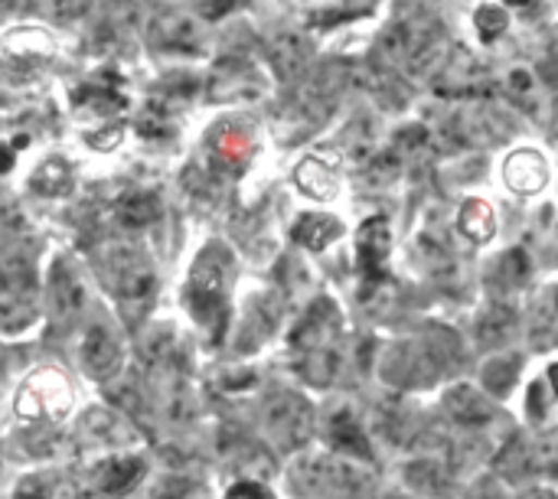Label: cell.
I'll return each instance as SVG.
<instances>
[{"label":"cell","mask_w":558,"mask_h":499,"mask_svg":"<svg viewBox=\"0 0 558 499\" xmlns=\"http://www.w3.org/2000/svg\"><path fill=\"white\" fill-rule=\"evenodd\" d=\"M294 180H298V186H301L307 196H314V199H333L337 190H340L337 173H333L324 160H317V157H307V160L298 167Z\"/></svg>","instance_id":"e0dca14e"},{"label":"cell","mask_w":558,"mask_h":499,"mask_svg":"<svg viewBox=\"0 0 558 499\" xmlns=\"http://www.w3.org/2000/svg\"><path fill=\"white\" fill-rule=\"evenodd\" d=\"M144 477V461L141 458H111L92 474V487L98 497H121L137 487Z\"/></svg>","instance_id":"4fadbf2b"},{"label":"cell","mask_w":558,"mask_h":499,"mask_svg":"<svg viewBox=\"0 0 558 499\" xmlns=\"http://www.w3.org/2000/svg\"><path fill=\"white\" fill-rule=\"evenodd\" d=\"M530 467L536 471H558V425L536 435L530 445Z\"/></svg>","instance_id":"603a6c76"},{"label":"cell","mask_w":558,"mask_h":499,"mask_svg":"<svg viewBox=\"0 0 558 499\" xmlns=\"http://www.w3.org/2000/svg\"><path fill=\"white\" fill-rule=\"evenodd\" d=\"M445 409H448L451 422L461 425V428H487L497 418L494 402L481 389H474V386H454V389H448Z\"/></svg>","instance_id":"8fae6325"},{"label":"cell","mask_w":558,"mask_h":499,"mask_svg":"<svg viewBox=\"0 0 558 499\" xmlns=\"http://www.w3.org/2000/svg\"><path fill=\"white\" fill-rule=\"evenodd\" d=\"M226 499H275V494L265 487V484H255V480H242V484H235Z\"/></svg>","instance_id":"484cf974"},{"label":"cell","mask_w":558,"mask_h":499,"mask_svg":"<svg viewBox=\"0 0 558 499\" xmlns=\"http://www.w3.org/2000/svg\"><path fill=\"white\" fill-rule=\"evenodd\" d=\"M311 62V42L301 33H281L271 42V65L278 69L281 78H294L307 69Z\"/></svg>","instance_id":"2e32d148"},{"label":"cell","mask_w":558,"mask_h":499,"mask_svg":"<svg viewBox=\"0 0 558 499\" xmlns=\"http://www.w3.org/2000/svg\"><path fill=\"white\" fill-rule=\"evenodd\" d=\"M262 431L278 451H298L314 438V409L304 395L278 389L262 402Z\"/></svg>","instance_id":"8992f818"},{"label":"cell","mask_w":558,"mask_h":499,"mask_svg":"<svg viewBox=\"0 0 558 499\" xmlns=\"http://www.w3.org/2000/svg\"><path fill=\"white\" fill-rule=\"evenodd\" d=\"M458 232H461V235H468L474 245L490 242V239H494V232H497L494 206H490L487 199H477V196L464 199V203H461V209H458Z\"/></svg>","instance_id":"9a60e30c"},{"label":"cell","mask_w":558,"mask_h":499,"mask_svg":"<svg viewBox=\"0 0 558 499\" xmlns=\"http://www.w3.org/2000/svg\"><path fill=\"white\" fill-rule=\"evenodd\" d=\"M141 499H206L203 487L186 477H160Z\"/></svg>","instance_id":"7402d4cb"},{"label":"cell","mask_w":558,"mask_h":499,"mask_svg":"<svg viewBox=\"0 0 558 499\" xmlns=\"http://www.w3.org/2000/svg\"><path fill=\"white\" fill-rule=\"evenodd\" d=\"M82 366L101 382L111 379L121 369V346L105 327H92L82 337Z\"/></svg>","instance_id":"7c38bea8"},{"label":"cell","mask_w":558,"mask_h":499,"mask_svg":"<svg viewBox=\"0 0 558 499\" xmlns=\"http://www.w3.org/2000/svg\"><path fill=\"white\" fill-rule=\"evenodd\" d=\"M549 160L536 147H517L504 160V183L517 196H539L549 186Z\"/></svg>","instance_id":"ba28073f"},{"label":"cell","mask_w":558,"mask_h":499,"mask_svg":"<svg viewBox=\"0 0 558 499\" xmlns=\"http://www.w3.org/2000/svg\"><path fill=\"white\" fill-rule=\"evenodd\" d=\"M474 29L484 42H500L510 33V10L504 3H481L474 10Z\"/></svg>","instance_id":"44dd1931"},{"label":"cell","mask_w":558,"mask_h":499,"mask_svg":"<svg viewBox=\"0 0 558 499\" xmlns=\"http://www.w3.org/2000/svg\"><path fill=\"white\" fill-rule=\"evenodd\" d=\"M504 92L510 98L513 108L520 111H533L536 101H539V82H536V72L526 69V65H513L504 78Z\"/></svg>","instance_id":"ffe728a7"},{"label":"cell","mask_w":558,"mask_h":499,"mask_svg":"<svg viewBox=\"0 0 558 499\" xmlns=\"http://www.w3.org/2000/svg\"><path fill=\"white\" fill-rule=\"evenodd\" d=\"M245 147H248V141L239 137L235 127H222V131L216 134V154L226 157V160H239V157L245 154Z\"/></svg>","instance_id":"d4e9b609"},{"label":"cell","mask_w":558,"mask_h":499,"mask_svg":"<svg viewBox=\"0 0 558 499\" xmlns=\"http://www.w3.org/2000/svg\"><path fill=\"white\" fill-rule=\"evenodd\" d=\"M340 330L343 317L330 297H320L311 304V311L301 317V324L291 333V346L298 353V373L311 386H330L340 369Z\"/></svg>","instance_id":"6da1fadb"},{"label":"cell","mask_w":558,"mask_h":499,"mask_svg":"<svg viewBox=\"0 0 558 499\" xmlns=\"http://www.w3.org/2000/svg\"><path fill=\"white\" fill-rule=\"evenodd\" d=\"M340 235H343V226H340V219H333V216H301L298 226H294V242H301V245L311 248V252L327 248V245L337 242Z\"/></svg>","instance_id":"ac0fdd59"},{"label":"cell","mask_w":558,"mask_h":499,"mask_svg":"<svg viewBox=\"0 0 558 499\" xmlns=\"http://www.w3.org/2000/svg\"><path fill=\"white\" fill-rule=\"evenodd\" d=\"M36 314V265L23 248L0 252V327L20 333Z\"/></svg>","instance_id":"5b68a950"},{"label":"cell","mask_w":558,"mask_h":499,"mask_svg":"<svg viewBox=\"0 0 558 499\" xmlns=\"http://www.w3.org/2000/svg\"><path fill=\"white\" fill-rule=\"evenodd\" d=\"M33 186L43 190V193H65V190H69V173H65L62 163H49V167L33 180Z\"/></svg>","instance_id":"cb8c5ba5"},{"label":"cell","mask_w":558,"mask_h":499,"mask_svg":"<svg viewBox=\"0 0 558 499\" xmlns=\"http://www.w3.org/2000/svg\"><path fill=\"white\" fill-rule=\"evenodd\" d=\"M98 268H101V281L118 297L124 317L137 324L157 297V271H154L150 258L134 245L114 242V245L101 248Z\"/></svg>","instance_id":"3957f363"},{"label":"cell","mask_w":558,"mask_h":499,"mask_svg":"<svg viewBox=\"0 0 558 499\" xmlns=\"http://www.w3.org/2000/svg\"><path fill=\"white\" fill-rule=\"evenodd\" d=\"M10 167V154L7 150H0V170H7Z\"/></svg>","instance_id":"f546056e"},{"label":"cell","mask_w":558,"mask_h":499,"mask_svg":"<svg viewBox=\"0 0 558 499\" xmlns=\"http://www.w3.org/2000/svg\"><path fill=\"white\" fill-rule=\"evenodd\" d=\"M291 484L304 499H366L376 490V477L343 454H311L294 461Z\"/></svg>","instance_id":"7a4b0ae2"},{"label":"cell","mask_w":558,"mask_h":499,"mask_svg":"<svg viewBox=\"0 0 558 499\" xmlns=\"http://www.w3.org/2000/svg\"><path fill=\"white\" fill-rule=\"evenodd\" d=\"M114 216L124 229H144L160 216V199L154 193H131V196L118 199Z\"/></svg>","instance_id":"d6986e66"},{"label":"cell","mask_w":558,"mask_h":499,"mask_svg":"<svg viewBox=\"0 0 558 499\" xmlns=\"http://www.w3.org/2000/svg\"><path fill=\"white\" fill-rule=\"evenodd\" d=\"M229 284H232V255L213 242L206 252L196 258L190 281H186V307L190 314L216 333V340L226 330V301H229Z\"/></svg>","instance_id":"277c9868"},{"label":"cell","mask_w":558,"mask_h":499,"mask_svg":"<svg viewBox=\"0 0 558 499\" xmlns=\"http://www.w3.org/2000/svg\"><path fill=\"white\" fill-rule=\"evenodd\" d=\"M327 441L333 448V454H343L350 461H360V464H373V445H369V435L360 422V415L350 409V405H333L330 415H327Z\"/></svg>","instance_id":"52a82bcc"},{"label":"cell","mask_w":558,"mask_h":499,"mask_svg":"<svg viewBox=\"0 0 558 499\" xmlns=\"http://www.w3.org/2000/svg\"><path fill=\"white\" fill-rule=\"evenodd\" d=\"M356 242H360V268H363L373 281H379V275H383V268H386V261H389V248H392L389 222L379 219V216H373L369 222H363Z\"/></svg>","instance_id":"5bb4252c"},{"label":"cell","mask_w":558,"mask_h":499,"mask_svg":"<svg viewBox=\"0 0 558 499\" xmlns=\"http://www.w3.org/2000/svg\"><path fill=\"white\" fill-rule=\"evenodd\" d=\"M517 499H558V494L549 490V487H530V490H523Z\"/></svg>","instance_id":"4316f807"},{"label":"cell","mask_w":558,"mask_h":499,"mask_svg":"<svg viewBox=\"0 0 558 499\" xmlns=\"http://www.w3.org/2000/svg\"><path fill=\"white\" fill-rule=\"evenodd\" d=\"M69 405V389L56 373H36L20 392L23 415H62Z\"/></svg>","instance_id":"30bf717a"},{"label":"cell","mask_w":558,"mask_h":499,"mask_svg":"<svg viewBox=\"0 0 558 499\" xmlns=\"http://www.w3.org/2000/svg\"><path fill=\"white\" fill-rule=\"evenodd\" d=\"M16 499H46V494H43V490H36V487H26V484H23V490L16 494Z\"/></svg>","instance_id":"83f0119b"},{"label":"cell","mask_w":558,"mask_h":499,"mask_svg":"<svg viewBox=\"0 0 558 499\" xmlns=\"http://www.w3.org/2000/svg\"><path fill=\"white\" fill-rule=\"evenodd\" d=\"M82 304H85V288L78 278V268L72 265V258H56L49 271V307H52L56 324L69 327L78 317Z\"/></svg>","instance_id":"9c48e42d"},{"label":"cell","mask_w":558,"mask_h":499,"mask_svg":"<svg viewBox=\"0 0 558 499\" xmlns=\"http://www.w3.org/2000/svg\"><path fill=\"white\" fill-rule=\"evenodd\" d=\"M549 379H553V395L558 399V363L556 366H549Z\"/></svg>","instance_id":"f1b7e54d"}]
</instances>
